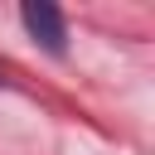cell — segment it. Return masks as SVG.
<instances>
[{
    "label": "cell",
    "instance_id": "6da1fadb",
    "mask_svg": "<svg viewBox=\"0 0 155 155\" xmlns=\"http://www.w3.org/2000/svg\"><path fill=\"white\" fill-rule=\"evenodd\" d=\"M19 24L29 29V39L34 44H44L53 58H63L68 53V24H63V15L53 10V5H24L19 10Z\"/></svg>",
    "mask_w": 155,
    "mask_h": 155
},
{
    "label": "cell",
    "instance_id": "7a4b0ae2",
    "mask_svg": "<svg viewBox=\"0 0 155 155\" xmlns=\"http://www.w3.org/2000/svg\"><path fill=\"white\" fill-rule=\"evenodd\" d=\"M0 82H5V78H0Z\"/></svg>",
    "mask_w": 155,
    "mask_h": 155
}]
</instances>
